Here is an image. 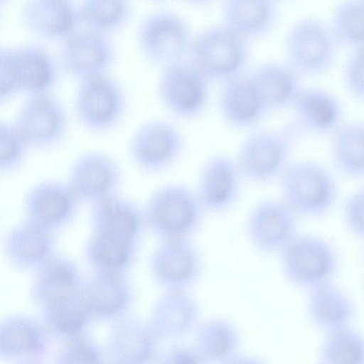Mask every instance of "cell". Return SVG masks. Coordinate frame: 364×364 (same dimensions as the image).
Masks as SVG:
<instances>
[{
    "label": "cell",
    "mask_w": 364,
    "mask_h": 364,
    "mask_svg": "<svg viewBox=\"0 0 364 364\" xmlns=\"http://www.w3.org/2000/svg\"><path fill=\"white\" fill-rule=\"evenodd\" d=\"M306 314L311 323L326 333L351 326L356 306L351 296L331 281L309 291Z\"/></svg>",
    "instance_id": "22"
},
{
    "label": "cell",
    "mask_w": 364,
    "mask_h": 364,
    "mask_svg": "<svg viewBox=\"0 0 364 364\" xmlns=\"http://www.w3.org/2000/svg\"><path fill=\"white\" fill-rule=\"evenodd\" d=\"M282 272L294 287L310 291L333 281L339 269V256L326 239L297 234L279 253Z\"/></svg>",
    "instance_id": "5"
},
{
    "label": "cell",
    "mask_w": 364,
    "mask_h": 364,
    "mask_svg": "<svg viewBox=\"0 0 364 364\" xmlns=\"http://www.w3.org/2000/svg\"><path fill=\"white\" fill-rule=\"evenodd\" d=\"M342 215L348 232L364 242V186L355 189L346 197Z\"/></svg>",
    "instance_id": "42"
},
{
    "label": "cell",
    "mask_w": 364,
    "mask_h": 364,
    "mask_svg": "<svg viewBox=\"0 0 364 364\" xmlns=\"http://www.w3.org/2000/svg\"><path fill=\"white\" fill-rule=\"evenodd\" d=\"M317 360L323 364H364V333L352 325L326 333Z\"/></svg>",
    "instance_id": "34"
},
{
    "label": "cell",
    "mask_w": 364,
    "mask_h": 364,
    "mask_svg": "<svg viewBox=\"0 0 364 364\" xmlns=\"http://www.w3.org/2000/svg\"><path fill=\"white\" fill-rule=\"evenodd\" d=\"M223 23L250 40L267 33L274 26L277 0H224Z\"/></svg>",
    "instance_id": "28"
},
{
    "label": "cell",
    "mask_w": 364,
    "mask_h": 364,
    "mask_svg": "<svg viewBox=\"0 0 364 364\" xmlns=\"http://www.w3.org/2000/svg\"><path fill=\"white\" fill-rule=\"evenodd\" d=\"M210 81L188 60L163 68L157 94L163 107L184 120L200 117L210 100Z\"/></svg>",
    "instance_id": "9"
},
{
    "label": "cell",
    "mask_w": 364,
    "mask_h": 364,
    "mask_svg": "<svg viewBox=\"0 0 364 364\" xmlns=\"http://www.w3.org/2000/svg\"><path fill=\"white\" fill-rule=\"evenodd\" d=\"M50 229L28 220L8 233L6 253L11 263L21 269L41 266L49 258L53 247Z\"/></svg>",
    "instance_id": "29"
},
{
    "label": "cell",
    "mask_w": 364,
    "mask_h": 364,
    "mask_svg": "<svg viewBox=\"0 0 364 364\" xmlns=\"http://www.w3.org/2000/svg\"><path fill=\"white\" fill-rule=\"evenodd\" d=\"M43 309L47 328L55 334L65 336L82 332L92 316L78 289L74 294L49 304Z\"/></svg>",
    "instance_id": "35"
},
{
    "label": "cell",
    "mask_w": 364,
    "mask_h": 364,
    "mask_svg": "<svg viewBox=\"0 0 364 364\" xmlns=\"http://www.w3.org/2000/svg\"><path fill=\"white\" fill-rule=\"evenodd\" d=\"M291 108L298 131L315 136H330L345 121L341 100L320 87L302 86Z\"/></svg>",
    "instance_id": "19"
},
{
    "label": "cell",
    "mask_w": 364,
    "mask_h": 364,
    "mask_svg": "<svg viewBox=\"0 0 364 364\" xmlns=\"http://www.w3.org/2000/svg\"><path fill=\"white\" fill-rule=\"evenodd\" d=\"M243 179L235 158L218 154L202 165L194 190L205 212L221 215L238 202Z\"/></svg>",
    "instance_id": "14"
},
{
    "label": "cell",
    "mask_w": 364,
    "mask_h": 364,
    "mask_svg": "<svg viewBox=\"0 0 364 364\" xmlns=\"http://www.w3.org/2000/svg\"><path fill=\"white\" fill-rule=\"evenodd\" d=\"M184 136L178 126L161 119L149 120L133 132L129 154L134 166L146 173L164 171L181 156Z\"/></svg>",
    "instance_id": "10"
},
{
    "label": "cell",
    "mask_w": 364,
    "mask_h": 364,
    "mask_svg": "<svg viewBox=\"0 0 364 364\" xmlns=\"http://www.w3.org/2000/svg\"><path fill=\"white\" fill-rule=\"evenodd\" d=\"M135 245L136 241L94 232L88 245L87 255L98 270L120 272L130 262Z\"/></svg>",
    "instance_id": "36"
},
{
    "label": "cell",
    "mask_w": 364,
    "mask_h": 364,
    "mask_svg": "<svg viewBox=\"0 0 364 364\" xmlns=\"http://www.w3.org/2000/svg\"><path fill=\"white\" fill-rule=\"evenodd\" d=\"M201 308L190 290H165L151 310L150 324L161 340L180 341L195 333Z\"/></svg>",
    "instance_id": "21"
},
{
    "label": "cell",
    "mask_w": 364,
    "mask_h": 364,
    "mask_svg": "<svg viewBox=\"0 0 364 364\" xmlns=\"http://www.w3.org/2000/svg\"><path fill=\"white\" fill-rule=\"evenodd\" d=\"M67 182L80 200L97 202L117 194L122 172L117 161L98 150L79 155L69 168Z\"/></svg>",
    "instance_id": "15"
},
{
    "label": "cell",
    "mask_w": 364,
    "mask_h": 364,
    "mask_svg": "<svg viewBox=\"0 0 364 364\" xmlns=\"http://www.w3.org/2000/svg\"><path fill=\"white\" fill-rule=\"evenodd\" d=\"M31 148L14 122H0V170L1 173L15 172L23 165Z\"/></svg>",
    "instance_id": "39"
},
{
    "label": "cell",
    "mask_w": 364,
    "mask_h": 364,
    "mask_svg": "<svg viewBox=\"0 0 364 364\" xmlns=\"http://www.w3.org/2000/svg\"><path fill=\"white\" fill-rule=\"evenodd\" d=\"M128 99L124 87L107 73L80 80L73 107L75 117L87 131L108 132L123 120Z\"/></svg>",
    "instance_id": "6"
},
{
    "label": "cell",
    "mask_w": 364,
    "mask_h": 364,
    "mask_svg": "<svg viewBox=\"0 0 364 364\" xmlns=\"http://www.w3.org/2000/svg\"><path fill=\"white\" fill-rule=\"evenodd\" d=\"M339 46L350 50L364 47V0H342L328 23Z\"/></svg>",
    "instance_id": "38"
},
{
    "label": "cell",
    "mask_w": 364,
    "mask_h": 364,
    "mask_svg": "<svg viewBox=\"0 0 364 364\" xmlns=\"http://www.w3.org/2000/svg\"><path fill=\"white\" fill-rule=\"evenodd\" d=\"M363 286H364V284H363Z\"/></svg>",
    "instance_id": "45"
},
{
    "label": "cell",
    "mask_w": 364,
    "mask_h": 364,
    "mask_svg": "<svg viewBox=\"0 0 364 364\" xmlns=\"http://www.w3.org/2000/svg\"><path fill=\"white\" fill-rule=\"evenodd\" d=\"M31 148L50 149L65 138L69 117L60 99L51 92L29 95L14 122Z\"/></svg>",
    "instance_id": "11"
},
{
    "label": "cell",
    "mask_w": 364,
    "mask_h": 364,
    "mask_svg": "<svg viewBox=\"0 0 364 364\" xmlns=\"http://www.w3.org/2000/svg\"><path fill=\"white\" fill-rule=\"evenodd\" d=\"M160 341L150 323L124 318L113 329L110 348L119 363H145L159 358Z\"/></svg>",
    "instance_id": "25"
},
{
    "label": "cell",
    "mask_w": 364,
    "mask_h": 364,
    "mask_svg": "<svg viewBox=\"0 0 364 364\" xmlns=\"http://www.w3.org/2000/svg\"><path fill=\"white\" fill-rule=\"evenodd\" d=\"M298 132L292 124L282 129H258L247 134L235 157L245 179L256 184H267L279 179L291 162Z\"/></svg>",
    "instance_id": "4"
},
{
    "label": "cell",
    "mask_w": 364,
    "mask_h": 364,
    "mask_svg": "<svg viewBox=\"0 0 364 364\" xmlns=\"http://www.w3.org/2000/svg\"><path fill=\"white\" fill-rule=\"evenodd\" d=\"M204 259L191 238L163 239L150 262L154 281L165 290H190L201 279Z\"/></svg>",
    "instance_id": "12"
},
{
    "label": "cell",
    "mask_w": 364,
    "mask_h": 364,
    "mask_svg": "<svg viewBox=\"0 0 364 364\" xmlns=\"http://www.w3.org/2000/svg\"><path fill=\"white\" fill-rule=\"evenodd\" d=\"M45 334L32 319L21 316L4 320L0 327V353L6 358H25L41 354Z\"/></svg>",
    "instance_id": "33"
},
{
    "label": "cell",
    "mask_w": 364,
    "mask_h": 364,
    "mask_svg": "<svg viewBox=\"0 0 364 364\" xmlns=\"http://www.w3.org/2000/svg\"><path fill=\"white\" fill-rule=\"evenodd\" d=\"M279 180L281 199L298 217L321 218L332 210L338 199L334 173L314 159L291 161Z\"/></svg>",
    "instance_id": "1"
},
{
    "label": "cell",
    "mask_w": 364,
    "mask_h": 364,
    "mask_svg": "<svg viewBox=\"0 0 364 364\" xmlns=\"http://www.w3.org/2000/svg\"><path fill=\"white\" fill-rule=\"evenodd\" d=\"M114 57L113 45L105 33L89 28L73 32L63 39L60 49L62 68L79 80L107 73Z\"/></svg>",
    "instance_id": "16"
},
{
    "label": "cell",
    "mask_w": 364,
    "mask_h": 364,
    "mask_svg": "<svg viewBox=\"0 0 364 364\" xmlns=\"http://www.w3.org/2000/svg\"><path fill=\"white\" fill-rule=\"evenodd\" d=\"M159 359L164 363H203V358L194 345L176 344L168 348L159 355Z\"/></svg>",
    "instance_id": "43"
},
{
    "label": "cell",
    "mask_w": 364,
    "mask_h": 364,
    "mask_svg": "<svg viewBox=\"0 0 364 364\" xmlns=\"http://www.w3.org/2000/svg\"><path fill=\"white\" fill-rule=\"evenodd\" d=\"M242 338L237 326L224 316L203 320L195 331L194 346L205 363H232L238 355Z\"/></svg>",
    "instance_id": "27"
},
{
    "label": "cell",
    "mask_w": 364,
    "mask_h": 364,
    "mask_svg": "<svg viewBox=\"0 0 364 364\" xmlns=\"http://www.w3.org/2000/svg\"><path fill=\"white\" fill-rule=\"evenodd\" d=\"M249 41L223 23L210 26L193 36L188 60L210 82H223L245 71Z\"/></svg>",
    "instance_id": "3"
},
{
    "label": "cell",
    "mask_w": 364,
    "mask_h": 364,
    "mask_svg": "<svg viewBox=\"0 0 364 364\" xmlns=\"http://www.w3.org/2000/svg\"><path fill=\"white\" fill-rule=\"evenodd\" d=\"M272 111L291 107L302 87L300 75L287 63L268 61L250 72Z\"/></svg>",
    "instance_id": "31"
},
{
    "label": "cell",
    "mask_w": 364,
    "mask_h": 364,
    "mask_svg": "<svg viewBox=\"0 0 364 364\" xmlns=\"http://www.w3.org/2000/svg\"><path fill=\"white\" fill-rule=\"evenodd\" d=\"M298 218L282 199H263L248 214L249 242L262 254H279L298 234Z\"/></svg>",
    "instance_id": "13"
},
{
    "label": "cell",
    "mask_w": 364,
    "mask_h": 364,
    "mask_svg": "<svg viewBox=\"0 0 364 364\" xmlns=\"http://www.w3.org/2000/svg\"><path fill=\"white\" fill-rule=\"evenodd\" d=\"M0 58L9 65L18 94L51 92L57 82L56 63L50 54L38 46L2 48Z\"/></svg>",
    "instance_id": "18"
},
{
    "label": "cell",
    "mask_w": 364,
    "mask_h": 364,
    "mask_svg": "<svg viewBox=\"0 0 364 364\" xmlns=\"http://www.w3.org/2000/svg\"><path fill=\"white\" fill-rule=\"evenodd\" d=\"M131 8L130 0H82L77 9L87 28L106 33L127 21Z\"/></svg>",
    "instance_id": "37"
},
{
    "label": "cell",
    "mask_w": 364,
    "mask_h": 364,
    "mask_svg": "<svg viewBox=\"0 0 364 364\" xmlns=\"http://www.w3.org/2000/svg\"><path fill=\"white\" fill-rule=\"evenodd\" d=\"M205 213L195 190L179 183L158 187L144 209L146 223L161 240L192 238L202 228Z\"/></svg>",
    "instance_id": "2"
},
{
    "label": "cell",
    "mask_w": 364,
    "mask_h": 364,
    "mask_svg": "<svg viewBox=\"0 0 364 364\" xmlns=\"http://www.w3.org/2000/svg\"><path fill=\"white\" fill-rule=\"evenodd\" d=\"M339 46L329 23L315 17L296 21L284 40L287 63L301 77H316L329 71Z\"/></svg>",
    "instance_id": "7"
},
{
    "label": "cell",
    "mask_w": 364,
    "mask_h": 364,
    "mask_svg": "<svg viewBox=\"0 0 364 364\" xmlns=\"http://www.w3.org/2000/svg\"><path fill=\"white\" fill-rule=\"evenodd\" d=\"M193 36L188 22L170 11L146 16L137 33L144 57L162 68L188 60Z\"/></svg>",
    "instance_id": "8"
},
{
    "label": "cell",
    "mask_w": 364,
    "mask_h": 364,
    "mask_svg": "<svg viewBox=\"0 0 364 364\" xmlns=\"http://www.w3.org/2000/svg\"><path fill=\"white\" fill-rule=\"evenodd\" d=\"M343 80L349 95L364 103V47L351 50L343 67Z\"/></svg>",
    "instance_id": "41"
},
{
    "label": "cell",
    "mask_w": 364,
    "mask_h": 364,
    "mask_svg": "<svg viewBox=\"0 0 364 364\" xmlns=\"http://www.w3.org/2000/svg\"><path fill=\"white\" fill-rule=\"evenodd\" d=\"M74 264L63 257H49L40 267L33 287V297L41 307L75 293L79 287Z\"/></svg>",
    "instance_id": "32"
},
{
    "label": "cell",
    "mask_w": 364,
    "mask_h": 364,
    "mask_svg": "<svg viewBox=\"0 0 364 364\" xmlns=\"http://www.w3.org/2000/svg\"><path fill=\"white\" fill-rule=\"evenodd\" d=\"M330 137L329 155L335 170L348 178L364 179V120H345Z\"/></svg>",
    "instance_id": "30"
},
{
    "label": "cell",
    "mask_w": 364,
    "mask_h": 364,
    "mask_svg": "<svg viewBox=\"0 0 364 364\" xmlns=\"http://www.w3.org/2000/svg\"><path fill=\"white\" fill-rule=\"evenodd\" d=\"M186 1L193 4H203L209 2L211 0H185Z\"/></svg>",
    "instance_id": "44"
},
{
    "label": "cell",
    "mask_w": 364,
    "mask_h": 364,
    "mask_svg": "<svg viewBox=\"0 0 364 364\" xmlns=\"http://www.w3.org/2000/svg\"><path fill=\"white\" fill-rule=\"evenodd\" d=\"M58 363H97L100 353L94 343L82 332L67 336L60 348Z\"/></svg>",
    "instance_id": "40"
},
{
    "label": "cell",
    "mask_w": 364,
    "mask_h": 364,
    "mask_svg": "<svg viewBox=\"0 0 364 364\" xmlns=\"http://www.w3.org/2000/svg\"><path fill=\"white\" fill-rule=\"evenodd\" d=\"M21 18L31 32L46 38H65L75 30L78 9L70 0H27Z\"/></svg>",
    "instance_id": "23"
},
{
    "label": "cell",
    "mask_w": 364,
    "mask_h": 364,
    "mask_svg": "<svg viewBox=\"0 0 364 364\" xmlns=\"http://www.w3.org/2000/svg\"><path fill=\"white\" fill-rule=\"evenodd\" d=\"M93 204L91 219L94 232L136 240L146 222L144 211L137 204L118 193Z\"/></svg>",
    "instance_id": "26"
},
{
    "label": "cell",
    "mask_w": 364,
    "mask_h": 364,
    "mask_svg": "<svg viewBox=\"0 0 364 364\" xmlns=\"http://www.w3.org/2000/svg\"><path fill=\"white\" fill-rule=\"evenodd\" d=\"M218 105L225 124L240 130L252 128L270 112L250 72L244 71L223 82Z\"/></svg>",
    "instance_id": "17"
},
{
    "label": "cell",
    "mask_w": 364,
    "mask_h": 364,
    "mask_svg": "<svg viewBox=\"0 0 364 364\" xmlns=\"http://www.w3.org/2000/svg\"><path fill=\"white\" fill-rule=\"evenodd\" d=\"M80 201L67 181L46 179L30 187L23 208L28 220L50 229L70 221Z\"/></svg>",
    "instance_id": "20"
},
{
    "label": "cell",
    "mask_w": 364,
    "mask_h": 364,
    "mask_svg": "<svg viewBox=\"0 0 364 364\" xmlns=\"http://www.w3.org/2000/svg\"><path fill=\"white\" fill-rule=\"evenodd\" d=\"M79 294L91 316L109 317L121 312L129 299V289L120 272L98 270L80 282Z\"/></svg>",
    "instance_id": "24"
}]
</instances>
